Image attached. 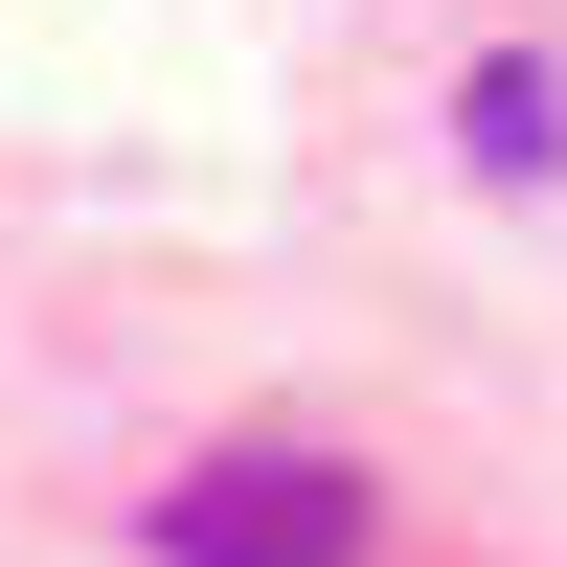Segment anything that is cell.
I'll return each instance as SVG.
<instances>
[{"mask_svg": "<svg viewBox=\"0 0 567 567\" xmlns=\"http://www.w3.org/2000/svg\"><path fill=\"white\" fill-rule=\"evenodd\" d=\"M159 567H363V477L341 454H205L159 499Z\"/></svg>", "mask_w": 567, "mask_h": 567, "instance_id": "1", "label": "cell"}, {"mask_svg": "<svg viewBox=\"0 0 567 567\" xmlns=\"http://www.w3.org/2000/svg\"><path fill=\"white\" fill-rule=\"evenodd\" d=\"M454 136H477V182H567V91L523 69V45H499V69L454 91Z\"/></svg>", "mask_w": 567, "mask_h": 567, "instance_id": "2", "label": "cell"}]
</instances>
